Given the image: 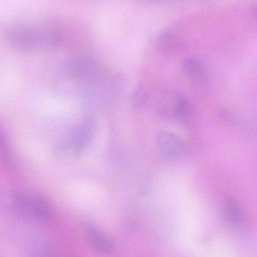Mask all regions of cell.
<instances>
[{"label": "cell", "mask_w": 257, "mask_h": 257, "mask_svg": "<svg viewBox=\"0 0 257 257\" xmlns=\"http://www.w3.org/2000/svg\"><path fill=\"white\" fill-rule=\"evenodd\" d=\"M63 36L61 27L53 22L18 24L7 32L10 45L24 51L53 48L61 42Z\"/></svg>", "instance_id": "6da1fadb"}, {"label": "cell", "mask_w": 257, "mask_h": 257, "mask_svg": "<svg viewBox=\"0 0 257 257\" xmlns=\"http://www.w3.org/2000/svg\"><path fill=\"white\" fill-rule=\"evenodd\" d=\"M0 200L6 208L30 220L46 221L52 215L51 204L42 196L26 193H5L0 196Z\"/></svg>", "instance_id": "7a4b0ae2"}, {"label": "cell", "mask_w": 257, "mask_h": 257, "mask_svg": "<svg viewBox=\"0 0 257 257\" xmlns=\"http://www.w3.org/2000/svg\"><path fill=\"white\" fill-rule=\"evenodd\" d=\"M63 72L69 79L81 82H93L103 75L102 63L91 57L79 56L69 60L63 67Z\"/></svg>", "instance_id": "3957f363"}, {"label": "cell", "mask_w": 257, "mask_h": 257, "mask_svg": "<svg viewBox=\"0 0 257 257\" xmlns=\"http://www.w3.org/2000/svg\"><path fill=\"white\" fill-rule=\"evenodd\" d=\"M159 110L162 115L170 120H187L193 113L191 105L181 93H165L160 98Z\"/></svg>", "instance_id": "277c9868"}, {"label": "cell", "mask_w": 257, "mask_h": 257, "mask_svg": "<svg viewBox=\"0 0 257 257\" xmlns=\"http://www.w3.org/2000/svg\"><path fill=\"white\" fill-rule=\"evenodd\" d=\"M96 131V121L93 118L84 119L72 130L66 142L60 147V151L81 152L91 144Z\"/></svg>", "instance_id": "5b68a950"}, {"label": "cell", "mask_w": 257, "mask_h": 257, "mask_svg": "<svg viewBox=\"0 0 257 257\" xmlns=\"http://www.w3.org/2000/svg\"><path fill=\"white\" fill-rule=\"evenodd\" d=\"M156 142L160 153L169 159L178 158L185 151L183 141L170 132H159L156 136Z\"/></svg>", "instance_id": "8992f818"}, {"label": "cell", "mask_w": 257, "mask_h": 257, "mask_svg": "<svg viewBox=\"0 0 257 257\" xmlns=\"http://www.w3.org/2000/svg\"><path fill=\"white\" fill-rule=\"evenodd\" d=\"M222 215L228 226L234 230H241L245 226L242 208L233 197L225 198L222 205Z\"/></svg>", "instance_id": "52a82bcc"}, {"label": "cell", "mask_w": 257, "mask_h": 257, "mask_svg": "<svg viewBox=\"0 0 257 257\" xmlns=\"http://www.w3.org/2000/svg\"><path fill=\"white\" fill-rule=\"evenodd\" d=\"M182 70L187 78L195 85L206 87L208 84V75L203 63L195 58L187 57L182 63Z\"/></svg>", "instance_id": "ba28073f"}, {"label": "cell", "mask_w": 257, "mask_h": 257, "mask_svg": "<svg viewBox=\"0 0 257 257\" xmlns=\"http://www.w3.org/2000/svg\"><path fill=\"white\" fill-rule=\"evenodd\" d=\"M86 233L90 244L99 253L104 255L110 254L112 253L113 245L106 235L93 224H87Z\"/></svg>", "instance_id": "9c48e42d"}, {"label": "cell", "mask_w": 257, "mask_h": 257, "mask_svg": "<svg viewBox=\"0 0 257 257\" xmlns=\"http://www.w3.org/2000/svg\"><path fill=\"white\" fill-rule=\"evenodd\" d=\"M181 38L170 29L163 30L157 36V48L163 54H174L181 48Z\"/></svg>", "instance_id": "30bf717a"}, {"label": "cell", "mask_w": 257, "mask_h": 257, "mask_svg": "<svg viewBox=\"0 0 257 257\" xmlns=\"http://www.w3.org/2000/svg\"><path fill=\"white\" fill-rule=\"evenodd\" d=\"M148 102V91L143 86H139L133 92L132 105L137 110L142 109Z\"/></svg>", "instance_id": "8fae6325"}, {"label": "cell", "mask_w": 257, "mask_h": 257, "mask_svg": "<svg viewBox=\"0 0 257 257\" xmlns=\"http://www.w3.org/2000/svg\"><path fill=\"white\" fill-rule=\"evenodd\" d=\"M142 4L158 5L164 3H173V2L181 1V0H139Z\"/></svg>", "instance_id": "7c38bea8"}]
</instances>
